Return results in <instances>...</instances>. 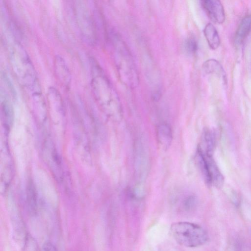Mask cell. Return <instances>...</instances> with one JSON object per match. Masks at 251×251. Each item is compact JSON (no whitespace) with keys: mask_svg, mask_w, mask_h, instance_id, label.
<instances>
[{"mask_svg":"<svg viewBox=\"0 0 251 251\" xmlns=\"http://www.w3.org/2000/svg\"><path fill=\"white\" fill-rule=\"evenodd\" d=\"M171 233L180 245L186 247H197L204 244L208 235L205 229L196 224L179 222L173 224Z\"/></svg>","mask_w":251,"mask_h":251,"instance_id":"6da1fadb","label":"cell"},{"mask_svg":"<svg viewBox=\"0 0 251 251\" xmlns=\"http://www.w3.org/2000/svg\"><path fill=\"white\" fill-rule=\"evenodd\" d=\"M201 5L208 17L214 22L222 24L225 20V13L221 2L218 0H202Z\"/></svg>","mask_w":251,"mask_h":251,"instance_id":"7a4b0ae2","label":"cell"},{"mask_svg":"<svg viewBox=\"0 0 251 251\" xmlns=\"http://www.w3.org/2000/svg\"><path fill=\"white\" fill-rule=\"evenodd\" d=\"M203 71L208 74H214L222 78L226 82L225 72L221 64L216 60L210 59L206 60L202 65Z\"/></svg>","mask_w":251,"mask_h":251,"instance_id":"3957f363","label":"cell"},{"mask_svg":"<svg viewBox=\"0 0 251 251\" xmlns=\"http://www.w3.org/2000/svg\"><path fill=\"white\" fill-rule=\"evenodd\" d=\"M251 29V15L246 16L240 22L235 35L236 44H241Z\"/></svg>","mask_w":251,"mask_h":251,"instance_id":"277c9868","label":"cell"},{"mask_svg":"<svg viewBox=\"0 0 251 251\" xmlns=\"http://www.w3.org/2000/svg\"><path fill=\"white\" fill-rule=\"evenodd\" d=\"M204 36L209 47L213 49H217L220 44V37L217 29L211 24H207L203 30Z\"/></svg>","mask_w":251,"mask_h":251,"instance_id":"5b68a950","label":"cell"},{"mask_svg":"<svg viewBox=\"0 0 251 251\" xmlns=\"http://www.w3.org/2000/svg\"><path fill=\"white\" fill-rule=\"evenodd\" d=\"M157 136L159 143L163 147L167 148L171 143L172 132L170 126L166 124L159 125L157 128Z\"/></svg>","mask_w":251,"mask_h":251,"instance_id":"8992f818","label":"cell"},{"mask_svg":"<svg viewBox=\"0 0 251 251\" xmlns=\"http://www.w3.org/2000/svg\"><path fill=\"white\" fill-rule=\"evenodd\" d=\"M37 193L35 185L30 180L27 186V201L30 212L32 214L36 213L37 208Z\"/></svg>","mask_w":251,"mask_h":251,"instance_id":"52a82bcc","label":"cell"},{"mask_svg":"<svg viewBox=\"0 0 251 251\" xmlns=\"http://www.w3.org/2000/svg\"><path fill=\"white\" fill-rule=\"evenodd\" d=\"M55 69L58 77L67 85L70 81V74L64 60L59 56L55 59Z\"/></svg>","mask_w":251,"mask_h":251,"instance_id":"ba28073f","label":"cell"},{"mask_svg":"<svg viewBox=\"0 0 251 251\" xmlns=\"http://www.w3.org/2000/svg\"><path fill=\"white\" fill-rule=\"evenodd\" d=\"M203 142L204 150H201L205 153L212 154L215 143L214 134L209 130H206L203 133Z\"/></svg>","mask_w":251,"mask_h":251,"instance_id":"9c48e42d","label":"cell"},{"mask_svg":"<svg viewBox=\"0 0 251 251\" xmlns=\"http://www.w3.org/2000/svg\"><path fill=\"white\" fill-rule=\"evenodd\" d=\"M185 48L187 52L190 54H194L198 48L197 41L194 37H189L185 43Z\"/></svg>","mask_w":251,"mask_h":251,"instance_id":"30bf717a","label":"cell"},{"mask_svg":"<svg viewBox=\"0 0 251 251\" xmlns=\"http://www.w3.org/2000/svg\"><path fill=\"white\" fill-rule=\"evenodd\" d=\"M196 204V199L194 196H189L184 201V205L186 209H190Z\"/></svg>","mask_w":251,"mask_h":251,"instance_id":"8fae6325","label":"cell"},{"mask_svg":"<svg viewBox=\"0 0 251 251\" xmlns=\"http://www.w3.org/2000/svg\"><path fill=\"white\" fill-rule=\"evenodd\" d=\"M40 251H57V250L52 243L48 241L43 245Z\"/></svg>","mask_w":251,"mask_h":251,"instance_id":"7c38bea8","label":"cell"}]
</instances>
